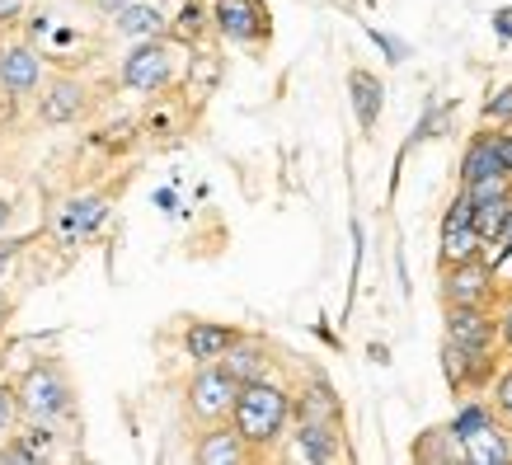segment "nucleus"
<instances>
[{
    "mask_svg": "<svg viewBox=\"0 0 512 465\" xmlns=\"http://www.w3.org/2000/svg\"><path fill=\"white\" fill-rule=\"evenodd\" d=\"M292 395L278 386V381H245L240 386V395H235V409H231V423L245 433V442L254 451L273 447L282 433H287V423H292Z\"/></svg>",
    "mask_w": 512,
    "mask_h": 465,
    "instance_id": "obj_1",
    "label": "nucleus"
},
{
    "mask_svg": "<svg viewBox=\"0 0 512 465\" xmlns=\"http://www.w3.org/2000/svg\"><path fill=\"white\" fill-rule=\"evenodd\" d=\"M19 409L33 423H57L71 414V381L57 362H38L19 381Z\"/></svg>",
    "mask_w": 512,
    "mask_h": 465,
    "instance_id": "obj_2",
    "label": "nucleus"
},
{
    "mask_svg": "<svg viewBox=\"0 0 512 465\" xmlns=\"http://www.w3.org/2000/svg\"><path fill=\"white\" fill-rule=\"evenodd\" d=\"M240 386H245V381H235L221 362H198V376L188 381V414H193V419H202V423L231 419Z\"/></svg>",
    "mask_w": 512,
    "mask_h": 465,
    "instance_id": "obj_3",
    "label": "nucleus"
},
{
    "mask_svg": "<svg viewBox=\"0 0 512 465\" xmlns=\"http://www.w3.org/2000/svg\"><path fill=\"white\" fill-rule=\"evenodd\" d=\"M174 80V47L160 38H146L127 52L123 62V85L137 94H160Z\"/></svg>",
    "mask_w": 512,
    "mask_h": 465,
    "instance_id": "obj_4",
    "label": "nucleus"
},
{
    "mask_svg": "<svg viewBox=\"0 0 512 465\" xmlns=\"http://www.w3.org/2000/svg\"><path fill=\"white\" fill-rule=\"evenodd\" d=\"M212 24H217V33L226 43H240V47L264 43L268 33H273L264 0H217L212 5Z\"/></svg>",
    "mask_w": 512,
    "mask_h": 465,
    "instance_id": "obj_5",
    "label": "nucleus"
},
{
    "mask_svg": "<svg viewBox=\"0 0 512 465\" xmlns=\"http://www.w3.org/2000/svg\"><path fill=\"white\" fill-rule=\"evenodd\" d=\"M442 296H447V306H489V296H494V268L484 264V259L447 264Z\"/></svg>",
    "mask_w": 512,
    "mask_h": 465,
    "instance_id": "obj_6",
    "label": "nucleus"
},
{
    "mask_svg": "<svg viewBox=\"0 0 512 465\" xmlns=\"http://www.w3.org/2000/svg\"><path fill=\"white\" fill-rule=\"evenodd\" d=\"M498 334V320L484 306H447V339L470 348V353H489Z\"/></svg>",
    "mask_w": 512,
    "mask_h": 465,
    "instance_id": "obj_7",
    "label": "nucleus"
},
{
    "mask_svg": "<svg viewBox=\"0 0 512 465\" xmlns=\"http://www.w3.org/2000/svg\"><path fill=\"white\" fill-rule=\"evenodd\" d=\"M80 113H85V85L71 76L47 80L43 94H38V118L52 127H62V123H76Z\"/></svg>",
    "mask_w": 512,
    "mask_h": 465,
    "instance_id": "obj_8",
    "label": "nucleus"
},
{
    "mask_svg": "<svg viewBox=\"0 0 512 465\" xmlns=\"http://www.w3.org/2000/svg\"><path fill=\"white\" fill-rule=\"evenodd\" d=\"M43 85V62L33 47H0V90L5 94H33Z\"/></svg>",
    "mask_w": 512,
    "mask_h": 465,
    "instance_id": "obj_9",
    "label": "nucleus"
},
{
    "mask_svg": "<svg viewBox=\"0 0 512 465\" xmlns=\"http://www.w3.org/2000/svg\"><path fill=\"white\" fill-rule=\"evenodd\" d=\"M240 339V329L231 325H212V320H193L184 329V353L193 362H221V357L231 353V343Z\"/></svg>",
    "mask_w": 512,
    "mask_h": 465,
    "instance_id": "obj_10",
    "label": "nucleus"
},
{
    "mask_svg": "<svg viewBox=\"0 0 512 465\" xmlns=\"http://www.w3.org/2000/svg\"><path fill=\"white\" fill-rule=\"evenodd\" d=\"M202 465H240V461H249L254 456V447L245 442V433L240 428H212V433H202V442H198V451H193Z\"/></svg>",
    "mask_w": 512,
    "mask_h": 465,
    "instance_id": "obj_11",
    "label": "nucleus"
},
{
    "mask_svg": "<svg viewBox=\"0 0 512 465\" xmlns=\"http://www.w3.org/2000/svg\"><path fill=\"white\" fill-rule=\"evenodd\" d=\"M489 174H508L503 151H498V132H480L461 155V184H475V179H489Z\"/></svg>",
    "mask_w": 512,
    "mask_h": 465,
    "instance_id": "obj_12",
    "label": "nucleus"
},
{
    "mask_svg": "<svg viewBox=\"0 0 512 465\" xmlns=\"http://www.w3.org/2000/svg\"><path fill=\"white\" fill-rule=\"evenodd\" d=\"M334 456H339V428H325V423H296L292 461H334Z\"/></svg>",
    "mask_w": 512,
    "mask_h": 465,
    "instance_id": "obj_13",
    "label": "nucleus"
},
{
    "mask_svg": "<svg viewBox=\"0 0 512 465\" xmlns=\"http://www.w3.org/2000/svg\"><path fill=\"white\" fill-rule=\"evenodd\" d=\"M221 367H226L235 381H264L268 376V343L240 334V339L231 343V353L221 357Z\"/></svg>",
    "mask_w": 512,
    "mask_h": 465,
    "instance_id": "obj_14",
    "label": "nucleus"
},
{
    "mask_svg": "<svg viewBox=\"0 0 512 465\" xmlns=\"http://www.w3.org/2000/svg\"><path fill=\"white\" fill-rule=\"evenodd\" d=\"M292 409H296V423H325V428H339V419H343L339 400H334V390H329L325 381H315L311 390H301Z\"/></svg>",
    "mask_w": 512,
    "mask_h": 465,
    "instance_id": "obj_15",
    "label": "nucleus"
},
{
    "mask_svg": "<svg viewBox=\"0 0 512 465\" xmlns=\"http://www.w3.org/2000/svg\"><path fill=\"white\" fill-rule=\"evenodd\" d=\"M113 29L123 33V38H132V43H146V38H160V33H165V15H160L156 5H141V0H132L127 10H118V15H113Z\"/></svg>",
    "mask_w": 512,
    "mask_h": 465,
    "instance_id": "obj_16",
    "label": "nucleus"
},
{
    "mask_svg": "<svg viewBox=\"0 0 512 465\" xmlns=\"http://www.w3.org/2000/svg\"><path fill=\"white\" fill-rule=\"evenodd\" d=\"M461 447H466L470 461H480V465H503V461H512V442H508V433H503L494 419L484 423L480 433H470Z\"/></svg>",
    "mask_w": 512,
    "mask_h": 465,
    "instance_id": "obj_17",
    "label": "nucleus"
},
{
    "mask_svg": "<svg viewBox=\"0 0 512 465\" xmlns=\"http://www.w3.org/2000/svg\"><path fill=\"white\" fill-rule=\"evenodd\" d=\"M348 94H353V109H357L362 132H372L376 118H381V80H376L372 71H353V76H348Z\"/></svg>",
    "mask_w": 512,
    "mask_h": 465,
    "instance_id": "obj_18",
    "label": "nucleus"
},
{
    "mask_svg": "<svg viewBox=\"0 0 512 465\" xmlns=\"http://www.w3.org/2000/svg\"><path fill=\"white\" fill-rule=\"evenodd\" d=\"M489 245L475 226H442V268L447 264H466V259H480V249Z\"/></svg>",
    "mask_w": 512,
    "mask_h": 465,
    "instance_id": "obj_19",
    "label": "nucleus"
},
{
    "mask_svg": "<svg viewBox=\"0 0 512 465\" xmlns=\"http://www.w3.org/2000/svg\"><path fill=\"white\" fill-rule=\"evenodd\" d=\"M104 217H109V198H104V193L76 198L71 207H66V240H76V235H90Z\"/></svg>",
    "mask_w": 512,
    "mask_h": 465,
    "instance_id": "obj_20",
    "label": "nucleus"
},
{
    "mask_svg": "<svg viewBox=\"0 0 512 465\" xmlns=\"http://www.w3.org/2000/svg\"><path fill=\"white\" fill-rule=\"evenodd\" d=\"M508 212H512V193L508 198H484L475 202V231L494 245L498 235H503V226H508Z\"/></svg>",
    "mask_w": 512,
    "mask_h": 465,
    "instance_id": "obj_21",
    "label": "nucleus"
},
{
    "mask_svg": "<svg viewBox=\"0 0 512 465\" xmlns=\"http://www.w3.org/2000/svg\"><path fill=\"white\" fill-rule=\"evenodd\" d=\"M202 29H207V10H202L198 0H188L184 10H179V19H174V38H179V43H193Z\"/></svg>",
    "mask_w": 512,
    "mask_h": 465,
    "instance_id": "obj_22",
    "label": "nucleus"
},
{
    "mask_svg": "<svg viewBox=\"0 0 512 465\" xmlns=\"http://www.w3.org/2000/svg\"><path fill=\"white\" fill-rule=\"evenodd\" d=\"M24 414L19 409V386H10V381H0V437L15 433V419Z\"/></svg>",
    "mask_w": 512,
    "mask_h": 465,
    "instance_id": "obj_23",
    "label": "nucleus"
},
{
    "mask_svg": "<svg viewBox=\"0 0 512 465\" xmlns=\"http://www.w3.org/2000/svg\"><path fill=\"white\" fill-rule=\"evenodd\" d=\"M470 188V198L484 202V198H508L512 193V174H489V179H475V184H461Z\"/></svg>",
    "mask_w": 512,
    "mask_h": 465,
    "instance_id": "obj_24",
    "label": "nucleus"
},
{
    "mask_svg": "<svg viewBox=\"0 0 512 465\" xmlns=\"http://www.w3.org/2000/svg\"><path fill=\"white\" fill-rule=\"evenodd\" d=\"M484 118L489 123H512V85H503V90H494L484 99Z\"/></svg>",
    "mask_w": 512,
    "mask_h": 465,
    "instance_id": "obj_25",
    "label": "nucleus"
},
{
    "mask_svg": "<svg viewBox=\"0 0 512 465\" xmlns=\"http://www.w3.org/2000/svg\"><path fill=\"white\" fill-rule=\"evenodd\" d=\"M484 423H489V409H480V404H470V409H461V414H456V423H451V433H456L461 442H466L470 433H480Z\"/></svg>",
    "mask_w": 512,
    "mask_h": 465,
    "instance_id": "obj_26",
    "label": "nucleus"
},
{
    "mask_svg": "<svg viewBox=\"0 0 512 465\" xmlns=\"http://www.w3.org/2000/svg\"><path fill=\"white\" fill-rule=\"evenodd\" d=\"M494 404H498V414H503V419H512V367L494 381Z\"/></svg>",
    "mask_w": 512,
    "mask_h": 465,
    "instance_id": "obj_27",
    "label": "nucleus"
},
{
    "mask_svg": "<svg viewBox=\"0 0 512 465\" xmlns=\"http://www.w3.org/2000/svg\"><path fill=\"white\" fill-rule=\"evenodd\" d=\"M24 245H29L24 235H5V240H0V273H5V264H10V259H15Z\"/></svg>",
    "mask_w": 512,
    "mask_h": 465,
    "instance_id": "obj_28",
    "label": "nucleus"
},
{
    "mask_svg": "<svg viewBox=\"0 0 512 465\" xmlns=\"http://www.w3.org/2000/svg\"><path fill=\"white\" fill-rule=\"evenodd\" d=\"M494 29H498V38H503V43H512V5H503V10L494 15Z\"/></svg>",
    "mask_w": 512,
    "mask_h": 465,
    "instance_id": "obj_29",
    "label": "nucleus"
},
{
    "mask_svg": "<svg viewBox=\"0 0 512 465\" xmlns=\"http://www.w3.org/2000/svg\"><path fill=\"white\" fill-rule=\"evenodd\" d=\"M24 15V0H0V24H15Z\"/></svg>",
    "mask_w": 512,
    "mask_h": 465,
    "instance_id": "obj_30",
    "label": "nucleus"
},
{
    "mask_svg": "<svg viewBox=\"0 0 512 465\" xmlns=\"http://www.w3.org/2000/svg\"><path fill=\"white\" fill-rule=\"evenodd\" d=\"M494 259H503V254H512V212H508V226H503V235H498V240H494Z\"/></svg>",
    "mask_w": 512,
    "mask_h": 465,
    "instance_id": "obj_31",
    "label": "nucleus"
},
{
    "mask_svg": "<svg viewBox=\"0 0 512 465\" xmlns=\"http://www.w3.org/2000/svg\"><path fill=\"white\" fill-rule=\"evenodd\" d=\"M498 334H503V343L512 348V301L503 306V315H498Z\"/></svg>",
    "mask_w": 512,
    "mask_h": 465,
    "instance_id": "obj_32",
    "label": "nucleus"
},
{
    "mask_svg": "<svg viewBox=\"0 0 512 465\" xmlns=\"http://www.w3.org/2000/svg\"><path fill=\"white\" fill-rule=\"evenodd\" d=\"M94 10H104V15H118V10H127L132 0H90Z\"/></svg>",
    "mask_w": 512,
    "mask_h": 465,
    "instance_id": "obj_33",
    "label": "nucleus"
},
{
    "mask_svg": "<svg viewBox=\"0 0 512 465\" xmlns=\"http://www.w3.org/2000/svg\"><path fill=\"white\" fill-rule=\"evenodd\" d=\"M498 151H503V165L512 174V132H498Z\"/></svg>",
    "mask_w": 512,
    "mask_h": 465,
    "instance_id": "obj_34",
    "label": "nucleus"
},
{
    "mask_svg": "<svg viewBox=\"0 0 512 465\" xmlns=\"http://www.w3.org/2000/svg\"><path fill=\"white\" fill-rule=\"evenodd\" d=\"M10 212H15V207H10V198H0V231H5V221H10Z\"/></svg>",
    "mask_w": 512,
    "mask_h": 465,
    "instance_id": "obj_35",
    "label": "nucleus"
},
{
    "mask_svg": "<svg viewBox=\"0 0 512 465\" xmlns=\"http://www.w3.org/2000/svg\"><path fill=\"white\" fill-rule=\"evenodd\" d=\"M5 315H10V301H5V292H0V325H5Z\"/></svg>",
    "mask_w": 512,
    "mask_h": 465,
    "instance_id": "obj_36",
    "label": "nucleus"
}]
</instances>
